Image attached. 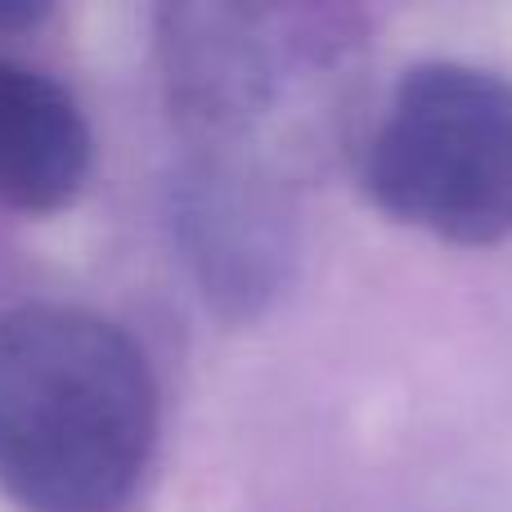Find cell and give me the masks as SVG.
<instances>
[{
  "label": "cell",
  "mask_w": 512,
  "mask_h": 512,
  "mask_svg": "<svg viewBox=\"0 0 512 512\" xmlns=\"http://www.w3.org/2000/svg\"><path fill=\"white\" fill-rule=\"evenodd\" d=\"M158 54L180 167L297 198L342 144L355 153L364 27L351 9L176 5L158 14Z\"/></svg>",
  "instance_id": "obj_1"
},
{
  "label": "cell",
  "mask_w": 512,
  "mask_h": 512,
  "mask_svg": "<svg viewBox=\"0 0 512 512\" xmlns=\"http://www.w3.org/2000/svg\"><path fill=\"white\" fill-rule=\"evenodd\" d=\"M158 441V378L81 306L0 310V490L27 512H117Z\"/></svg>",
  "instance_id": "obj_2"
},
{
  "label": "cell",
  "mask_w": 512,
  "mask_h": 512,
  "mask_svg": "<svg viewBox=\"0 0 512 512\" xmlns=\"http://www.w3.org/2000/svg\"><path fill=\"white\" fill-rule=\"evenodd\" d=\"M355 176L382 216L441 243L512 239V81L463 59L405 68L364 117Z\"/></svg>",
  "instance_id": "obj_3"
},
{
  "label": "cell",
  "mask_w": 512,
  "mask_h": 512,
  "mask_svg": "<svg viewBox=\"0 0 512 512\" xmlns=\"http://www.w3.org/2000/svg\"><path fill=\"white\" fill-rule=\"evenodd\" d=\"M95 167L77 95L50 72L0 54V207L45 216L68 207Z\"/></svg>",
  "instance_id": "obj_4"
}]
</instances>
